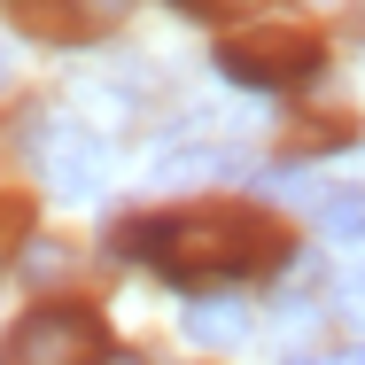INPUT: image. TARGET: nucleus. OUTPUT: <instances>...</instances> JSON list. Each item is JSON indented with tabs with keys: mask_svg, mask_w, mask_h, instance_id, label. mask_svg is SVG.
<instances>
[{
	"mask_svg": "<svg viewBox=\"0 0 365 365\" xmlns=\"http://www.w3.org/2000/svg\"><path fill=\"white\" fill-rule=\"evenodd\" d=\"M125 257L163 264L179 288H210V280H241L272 257V233L241 210H187V218H140L117 233Z\"/></svg>",
	"mask_w": 365,
	"mask_h": 365,
	"instance_id": "1",
	"label": "nucleus"
},
{
	"mask_svg": "<svg viewBox=\"0 0 365 365\" xmlns=\"http://www.w3.org/2000/svg\"><path fill=\"white\" fill-rule=\"evenodd\" d=\"M101 350H109L101 311H86V303H39V311H24L8 327L0 365H101Z\"/></svg>",
	"mask_w": 365,
	"mask_h": 365,
	"instance_id": "2",
	"label": "nucleus"
},
{
	"mask_svg": "<svg viewBox=\"0 0 365 365\" xmlns=\"http://www.w3.org/2000/svg\"><path fill=\"white\" fill-rule=\"evenodd\" d=\"M218 71L233 86H311L319 78V39H303L288 24H257V31H233L218 47Z\"/></svg>",
	"mask_w": 365,
	"mask_h": 365,
	"instance_id": "3",
	"label": "nucleus"
},
{
	"mask_svg": "<svg viewBox=\"0 0 365 365\" xmlns=\"http://www.w3.org/2000/svg\"><path fill=\"white\" fill-rule=\"evenodd\" d=\"M24 148H31V163L47 171V187L55 195H101V179H109V148L101 133H86V125H63V117H31L24 125Z\"/></svg>",
	"mask_w": 365,
	"mask_h": 365,
	"instance_id": "4",
	"label": "nucleus"
},
{
	"mask_svg": "<svg viewBox=\"0 0 365 365\" xmlns=\"http://www.w3.org/2000/svg\"><path fill=\"white\" fill-rule=\"evenodd\" d=\"M16 24L31 39H55V47H78V39H101L117 24V0H16Z\"/></svg>",
	"mask_w": 365,
	"mask_h": 365,
	"instance_id": "5",
	"label": "nucleus"
},
{
	"mask_svg": "<svg viewBox=\"0 0 365 365\" xmlns=\"http://www.w3.org/2000/svg\"><path fill=\"white\" fill-rule=\"evenodd\" d=\"M311 218L327 225L334 241H365V187H319L311 195Z\"/></svg>",
	"mask_w": 365,
	"mask_h": 365,
	"instance_id": "6",
	"label": "nucleus"
},
{
	"mask_svg": "<svg viewBox=\"0 0 365 365\" xmlns=\"http://www.w3.org/2000/svg\"><path fill=\"white\" fill-rule=\"evenodd\" d=\"M241 303H218V295H202L195 311H187V342H202V350H225V342H241Z\"/></svg>",
	"mask_w": 365,
	"mask_h": 365,
	"instance_id": "7",
	"label": "nucleus"
},
{
	"mask_svg": "<svg viewBox=\"0 0 365 365\" xmlns=\"http://www.w3.org/2000/svg\"><path fill=\"white\" fill-rule=\"evenodd\" d=\"M24 280H31V288L71 280V249H63V241H31V249H24Z\"/></svg>",
	"mask_w": 365,
	"mask_h": 365,
	"instance_id": "8",
	"label": "nucleus"
},
{
	"mask_svg": "<svg viewBox=\"0 0 365 365\" xmlns=\"http://www.w3.org/2000/svg\"><path fill=\"white\" fill-rule=\"evenodd\" d=\"M334 303H342V319H350V327H365V272H358V280H342Z\"/></svg>",
	"mask_w": 365,
	"mask_h": 365,
	"instance_id": "9",
	"label": "nucleus"
},
{
	"mask_svg": "<svg viewBox=\"0 0 365 365\" xmlns=\"http://www.w3.org/2000/svg\"><path fill=\"white\" fill-rule=\"evenodd\" d=\"M101 365H148V358H133V350H101Z\"/></svg>",
	"mask_w": 365,
	"mask_h": 365,
	"instance_id": "10",
	"label": "nucleus"
},
{
	"mask_svg": "<svg viewBox=\"0 0 365 365\" xmlns=\"http://www.w3.org/2000/svg\"><path fill=\"white\" fill-rule=\"evenodd\" d=\"M342 365H365V350H350V358H342Z\"/></svg>",
	"mask_w": 365,
	"mask_h": 365,
	"instance_id": "11",
	"label": "nucleus"
},
{
	"mask_svg": "<svg viewBox=\"0 0 365 365\" xmlns=\"http://www.w3.org/2000/svg\"><path fill=\"white\" fill-rule=\"evenodd\" d=\"M0 78H8V47H0Z\"/></svg>",
	"mask_w": 365,
	"mask_h": 365,
	"instance_id": "12",
	"label": "nucleus"
},
{
	"mask_svg": "<svg viewBox=\"0 0 365 365\" xmlns=\"http://www.w3.org/2000/svg\"><path fill=\"white\" fill-rule=\"evenodd\" d=\"M288 365H311V358H288Z\"/></svg>",
	"mask_w": 365,
	"mask_h": 365,
	"instance_id": "13",
	"label": "nucleus"
}]
</instances>
